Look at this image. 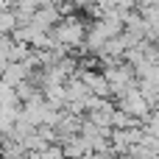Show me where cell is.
<instances>
[{
  "instance_id": "1",
  "label": "cell",
  "mask_w": 159,
  "mask_h": 159,
  "mask_svg": "<svg viewBox=\"0 0 159 159\" xmlns=\"http://www.w3.org/2000/svg\"><path fill=\"white\" fill-rule=\"evenodd\" d=\"M61 148H64V157L67 159H78L84 154H92V140L87 134H73V137L61 140Z\"/></svg>"
},
{
  "instance_id": "2",
  "label": "cell",
  "mask_w": 159,
  "mask_h": 159,
  "mask_svg": "<svg viewBox=\"0 0 159 159\" xmlns=\"http://www.w3.org/2000/svg\"><path fill=\"white\" fill-rule=\"evenodd\" d=\"M28 73H31V64H28V61H8V64H6V70H3V75H0V81L17 89V84H20V81H25V78H28Z\"/></svg>"
}]
</instances>
